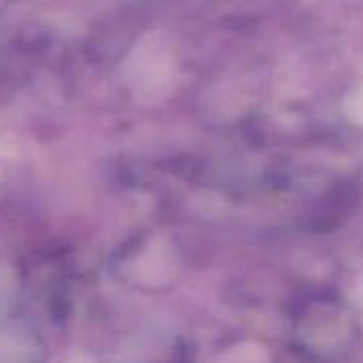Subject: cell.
Instances as JSON below:
<instances>
[{
	"label": "cell",
	"instance_id": "obj_1",
	"mask_svg": "<svg viewBox=\"0 0 363 363\" xmlns=\"http://www.w3.org/2000/svg\"><path fill=\"white\" fill-rule=\"evenodd\" d=\"M218 363H269V357L257 344H240V346L227 350Z\"/></svg>",
	"mask_w": 363,
	"mask_h": 363
}]
</instances>
